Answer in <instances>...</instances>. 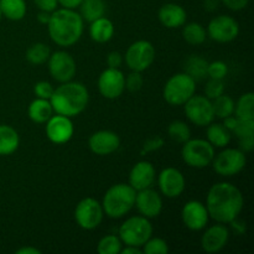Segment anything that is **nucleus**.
Segmentation results:
<instances>
[{
	"label": "nucleus",
	"mask_w": 254,
	"mask_h": 254,
	"mask_svg": "<svg viewBox=\"0 0 254 254\" xmlns=\"http://www.w3.org/2000/svg\"><path fill=\"white\" fill-rule=\"evenodd\" d=\"M205 205L210 218L217 223L228 225L240 217L245 207V197L233 184L217 183L208 190Z\"/></svg>",
	"instance_id": "obj_1"
},
{
	"label": "nucleus",
	"mask_w": 254,
	"mask_h": 254,
	"mask_svg": "<svg viewBox=\"0 0 254 254\" xmlns=\"http://www.w3.org/2000/svg\"><path fill=\"white\" fill-rule=\"evenodd\" d=\"M84 21L79 12L72 9H56L51 12L47 31L52 41L61 47L73 46L83 35Z\"/></svg>",
	"instance_id": "obj_2"
},
{
	"label": "nucleus",
	"mask_w": 254,
	"mask_h": 254,
	"mask_svg": "<svg viewBox=\"0 0 254 254\" xmlns=\"http://www.w3.org/2000/svg\"><path fill=\"white\" fill-rule=\"evenodd\" d=\"M50 102L55 113L73 118L79 116L88 106V89L81 82H64L55 88Z\"/></svg>",
	"instance_id": "obj_3"
},
{
	"label": "nucleus",
	"mask_w": 254,
	"mask_h": 254,
	"mask_svg": "<svg viewBox=\"0 0 254 254\" xmlns=\"http://www.w3.org/2000/svg\"><path fill=\"white\" fill-rule=\"evenodd\" d=\"M136 191L129 184H116L106 191L102 200L104 215L118 220L130 212L135 205Z\"/></svg>",
	"instance_id": "obj_4"
},
{
	"label": "nucleus",
	"mask_w": 254,
	"mask_h": 254,
	"mask_svg": "<svg viewBox=\"0 0 254 254\" xmlns=\"http://www.w3.org/2000/svg\"><path fill=\"white\" fill-rule=\"evenodd\" d=\"M196 92V82L185 72L176 73L166 81L163 97L170 106H184Z\"/></svg>",
	"instance_id": "obj_5"
},
{
	"label": "nucleus",
	"mask_w": 254,
	"mask_h": 254,
	"mask_svg": "<svg viewBox=\"0 0 254 254\" xmlns=\"http://www.w3.org/2000/svg\"><path fill=\"white\" fill-rule=\"evenodd\" d=\"M153 225L144 216H133L124 221L119 227V238L126 246L143 247L144 243L153 236Z\"/></svg>",
	"instance_id": "obj_6"
},
{
	"label": "nucleus",
	"mask_w": 254,
	"mask_h": 254,
	"mask_svg": "<svg viewBox=\"0 0 254 254\" xmlns=\"http://www.w3.org/2000/svg\"><path fill=\"white\" fill-rule=\"evenodd\" d=\"M181 158L190 168H207L215 158V148L206 139L190 138L183 144Z\"/></svg>",
	"instance_id": "obj_7"
},
{
	"label": "nucleus",
	"mask_w": 254,
	"mask_h": 254,
	"mask_svg": "<svg viewBox=\"0 0 254 254\" xmlns=\"http://www.w3.org/2000/svg\"><path fill=\"white\" fill-rule=\"evenodd\" d=\"M156 51L154 45L148 40H138L127 49L126 64L131 71L144 72L155 61Z\"/></svg>",
	"instance_id": "obj_8"
},
{
	"label": "nucleus",
	"mask_w": 254,
	"mask_h": 254,
	"mask_svg": "<svg viewBox=\"0 0 254 254\" xmlns=\"http://www.w3.org/2000/svg\"><path fill=\"white\" fill-rule=\"evenodd\" d=\"M246 164H247V158L245 151L241 149L226 148L213 158L211 165L220 176L231 178L240 174L246 168Z\"/></svg>",
	"instance_id": "obj_9"
},
{
	"label": "nucleus",
	"mask_w": 254,
	"mask_h": 254,
	"mask_svg": "<svg viewBox=\"0 0 254 254\" xmlns=\"http://www.w3.org/2000/svg\"><path fill=\"white\" fill-rule=\"evenodd\" d=\"M103 217L102 203L93 197L82 198L74 208V220L82 230H96L102 223Z\"/></svg>",
	"instance_id": "obj_10"
},
{
	"label": "nucleus",
	"mask_w": 254,
	"mask_h": 254,
	"mask_svg": "<svg viewBox=\"0 0 254 254\" xmlns=\"http://www.w3.org/2000/svg\"><path fill=\"white\" fill-rule=\"evenodd\" d=\"M185 116L196 127H207L215 121V113L212 108V101L206 96L193 94L184 104Z\"/></svg>",
	"instance_id": "obj_11"
},
{
	"label": "nucleus",
	"mask_w": 254,
	"mask_h": 254,
	"mask_svg": "<svg viewBox=\"0 0 254 254\" xmlns=\"http://www.w3.org/2000/svg\"><path fill=\"white\" fill-rule=\"evenodd\" d=\"M49 72L52 78L59 83H64L76 76L77 66L73 57L66 51H55L47 60Z\"/></svg>",
	"instance_id": "obj_12"
},
{
	"label": "nucleus",
	"mask_w": 254,
	"mask_h": 254,
	"mask_svg": "<svg viewBox=\"0 0 254 254\" xmlns=\"http://www.w3.org/2000/svg\"><path fill=\"white\" fill-rule=\"evenodd\" d=\"M207 36L220 44H227L237 39L240 34V24L230 15H218L208 24Z\"/></svg>",
	"instance_id": "obj_13"
},
{
	"label": "nucleus",
	"mask_w": 254,
	"mask_h": 254,
	"mask_svg": "<svg viewBox=\"0 0 254 254\" xmlns=\"http://www.w3.org/2000/svg\"><path fill=\"white\" fill-rule=\"evenodd\" d=\"M98 91L106 99H117L126 91V76L119 68H106L98 77Z\"/></svg>",
	"instance_id": "obj_14"
},
{
	"label": "nucleus",
	"mask_w": 254,
	"mask_h": 254,
	"mask_svg": "<svg viewBox=\"0 0 254 254\" xmlns=\"http://www.w3.org/2000/svg\"><path fill=\"white\" fill-rule=\"evenodd\" d=\"M45 124L47 139L57 145L68 143L74 134V126L68 117L55 113Z\"/></svg>",
	"instance_id": "obj_15"
},
{
	"label": "nucleus",
	"mask_w": 254,
	"mask_h": 254,
	"mask_svg": "<svg viewBox=\"0 0 254 254\" xmlns=\"http://www.w3.org/2000/svg\"><path fill=\"white\" fill-rule=\"evenodd\" d=\"M158 185L161 195L168 198H178L185 191V176L179 169L165 168L159 174Z\"/></svg>",
	"instance_id": "obj_16"
},
{
	"label": "nucleus",
	"mask_w": 254,
	"mask_h": 254,
	"mask_svg": "<svg viewBox=\"0 0 254 254\" xmlns=\"http://www.w3.org/2000/svg\"><path fill=\"white\" fill-rule=\"evenodd\" d=\"M181 220L186 228L196 232L207 227L210 216L205 203L197 200H191L186 202L181 210Z\"/></svg>",
	"instance_id": "obj_17"
},
{
	"label": "nucleus",
	"mask_w": 254,
	"mask_h": 254,
	"mask_svg": "<svg viewBox=\"0 0 254 254\" xmlns=\"http://www.w3.org/2000/svg\"><path fill=\"white\" fill-rule=\"evenodd\" d=\"M140 216L149 218H155L163 211V198L158 191L153 190L151 188L144 189V190L136 191L135 205Z\"/></svg>",
	"instance_id": "obj_18"
},
{
	"label": "nucleus",
	"mask_w": 254,
	"mask_h": 254,
	"mask_svg": "<svg viewBox=\"0 0 254 254\" xmlns=\"http://www.w3.org/2000/svg\"><path fill=\"white\" fill-rule=\"evenodd\" d=\"M89 150L99 156L111 155L121 146V138L116 131L98 130L88 139Z\"/></svg>",
	"instance_id": "obj_19"
},
{
	"label": "nucleus",
	"mask_w": 254,
	"mask_h": 254,
	"mask_svg": "<svg viewBox=\"0 0 254 254\" xmlns=\"http://www.w3.org/2000/svg\"><path fill=\"white\" fill-rule=\"evenodd\" d=\"M230 230L223 223H217L206 228L201 236V248L206 253H217L222 251L230 240Z\"/></svg>",
	"instance_id": "obj_20"
},
{
	"label": "nucleus",
	"mask_w": 254,
	"mask_h": 254,
	"mask_svg": "<svg viewBox=\"0 0 254 254\" xmlns=\"http://www.w3.org/2000/svg\"><path fill=\"white\" fill-rule=\"evenodd\" d=\"M156 179L155 166L150 161L141 160L131 168L129 173V185L135 191L149 189L154 185Z\"/></svg>",
	"instance_id": "obj_21"
},
{
	"label": "nucleus",
	"mask_w": 254,
	"mask_h": 254,
	"mask_svg": "<svg viewBox=\"0 0 254 254\" xmlns=\"http://www.w3.org/2000/svg\"><path fill=\"white\" fill-rule=\"evenodd\" d=\"M158 17L161 25L166 29H179L185 25L188 20V12L181 5L168 2L159 9Z\"/></svg>",
	"instance_id": "obj_22"
},
{
	"label": "nucleus",
	"mask_w": 254,
	"mask_h": 254,
	"mask_svg": "<svg viewBox=\"0 0 254 254\" xmlns=\"http://www.w3.org/2000/svg\"><path fill=\"white\" fill-rule=\"evenodd\" d=\"M89 36L94 42L98 44H106L111 41L114 36V24L106 16L96 19L94 21L89 22Z\"/></svg>",
	"instance_id": "obj_23"
},
{
	"label": "nucleus",
	"mask_w": 254,
	"mask_h": 254,
	"mask_svg": "<svg viewBox=\"0 0 254 254\" xmlns=\"http://www.w3.org/2000/svg\"><path fill=\"white\" fill-rule=\"evenodd\" d=\"M55 114L49 99L35 98L27 107V116L34 123L45 124Z\"/></svg>",
	"instance_id": "obj_24"
},
{
	"label": "nucleus",
	"mask_w": 254,
	"mask_h": 254,
	"mask_svg": "<svg viewBox=\"0 0 254 254\" xmlns=\"http://www.w3.org/2000/svg\"><path fill=\"white\" fill-rule=\"evenodd\" d=\"M20 145V136L16 129L6 124H0V156L14 154Z\"/></svg>",
	"instance_id": "obj_25"
},
{
	"label": "nucleus",
	"mask_w": 254,
	"mask_h": 254,
	"mask_svg": "<svg viewBox=\"0 0 254 254\" xmlns=\"http://www.w3.org/2000/svg\"><path fill=\"white\" fill-rule=\"evenodd\" d=\"M240 141V149L251 153L254 149V121H238L237 127L232 131Z\"/></svg>",
	"instance_id": "obj_26"
},
{
	"label": "nucleus",
	"mask_w": 254,
	"mask_h": 254,
	"mask_svg": "<svg viewBox=\"0 0 254 254\" xmlns=\"http://www.w3.org/2000/svg\"><path fill=\"white\" fill-rule=\"evenodd\" d=\"M206 140L213 148H226L232 140V133L222 123H211L207 126Z\"/></svg>",
	"instance_id": "obj_27"
},
{
	"label": "nucleus",
	"mask_w": 254,
	"mask_h": 254,
	"mask_svg": "<svg viewBox=\"0 0 254 254\" xmlns=\"http://www.w3.org/2000/svg\"><path fill=\"white\" fill-rule=\"evenodd\" d=\"M208 62L205 59L197 55H191L185 60L184 64V72L191 77L195 82L202 81L207 77Z\"/></svg>",
	"instance_id": "obj_28"
},
{
	"label": "nucleus",
	"mask_w": 254,
	"mask_h": 254,
	"mask_svg": "<svg viewBox=\"0 0 254 254\" xmlns=\"http://www.w3.org/2000/svg\"><path fill=\"white\" fill-rule=\"evenodd\" d=\"M1 15L11 21H20L25 17L27 11L25 0H0Z\"/></svg>",
	"instance_id": "obj_29"
},
{
	"label": "nucleus",
	"mask_w": 254,
	"mask_h": 254,
	"mask_svg": "<svg viewBox=\"0 0 254 254\" xmlns=\"http://www.w3.org/2000/svg\"><path fill=\"white\" fill-rule=\"evenodd\" d=\"M79 15L83 21L92 22L106 14V4L103 0H82L79 5Z\"/></svg>",
	"instance_id": "obj_30"
},
{
	"label": "nucleus",
	"mask_w": 254,
	"mask_h": 254,
	"mask_svg": "<svg viewBox=\"0 0 254 254\" xmlns=\"http://www.w3.org/2000/svg\"><path fill=\"white\" fill-rule=\"evenodd\" d=\"M235 116L240 121H254V93L242 94L235 104Z\"/></svg>",
	"instance_id": "obj_31"
},
{
	"label": "nucleus",
	"mask_w": 254,
	"mask_h": 254,
	"mask_svg": "<svg viewBox=\"0 0 254 254\" xmlns=\"http://www.w3.org/2000/svg\"><path fill=\"white\" fill-rule=\"evenodd\" d=\"M183 37L192 46L203 44L207 39V31L200 22H189L183 27Z\"/></svg>",
	"instance_id": "obj_32"
},
{
	"label": "nucleus",
	"mask_w": 254,
	"mask_h": 254,
	"mask_svg": "<svg viewBox=\"0 0 254 254\" xmlns=\"http://www.w3.org/2000/svg\"><path fill=\"white\" fill-rule=\"evenodd\" d=\"M51 51H50L49 46L42 42H36V44H32L29 49L26 50V57L27 62L35 66H40V64H46L47 60H49Z\"/></svg>",
	"instance_id": "obj_33"
},
{
	"label": "nucleus",
	"mask_w": 254,
	"mask_h": 254,
	"mask_svg": "<svg viewBox=\"0 0 254 254\" xmlns=\"http://www.w3.org/2000/svg\"><path fill=\"white\" fill-rule=\"evenodd\" d=\"M235 104L236 102L233 101L232 97L227 96V94H221L220 97L215 98L212 101V108L215 117L223 119L228 116L235 114Z\"/></svg>",
	"instance_id": "obj_34"
},
{
	"label": "nucleus",
	"mask_w": 254,
	"mask_h": 254,
	"mask_svg": "<svg viewBox=\"0 0 254 254\" xmlns=\"http://www.w3.org/2000/svg\"><path fill=\"white\" fill-rule=\"evenodd\" d=\"M168 135L171 140L184 144L191 138V129L185 122L174 121L169 124Z\"/></svg>",
	"instance_id": "obj_35"
},
{
	"label": "nucleus",
	"mask_w": 254,
	"mask_h": 254,
	"mask_svg": "<svg viewBox=\"0 0 254 254\" xmlns=\"http://www.w3.org/2000/svg\"><path fill=\"white\" fill-rule=\"evenodd\" d=\"M123 248V242L119 236L108 235L99 240L97 245V252L99 254H119Z\"/></svg>",
	"instance_id": "obj_36"
},
{
	"label": "nucleus",
	"mask_w": 254,
	"mask_h": 254,
	"mask_svg": "<svg viewBox=\"0 0 254 254\" xmlns=\"http://www.w3.org/2000/svg\"><path fill=\"white\" fill-rule=\"evenodd\" d=\"M141 251L145 254H168L169 248L168 242L160 237H153L151 236L148 241L143 245Z\"/></svg>",
	"instance_id": "obj_37"
},
{
	"label": "nucleus",
	"mask_w": 254,
	"mask_h": 254,
	"mask_svg": "<svg viewBox=\"0 0 254 254\" xmlns=\"http://www.w3.org/2000/svg\"><path fill=\"white\" fill-rule=\"evenodd\" d=\"M225 93V82L223 79L210 78L205 86V96L213 101L215 98Z\"/></svg>",
	"instance_id": "obj_38"
},
{
	"label": "nucleus",
	"mask_w": 254,
	"mask_h": 254,
	"mask_svg": "<svg viewBox=\"0 0 254 254\" xmlns=\"http://www.w3.org/2000/svg\"><path fill=\"white\" fill-rule=\"evenodd\" d=\"M228 73V66L223 61L210 62L207 66V77L215 79H225Z\"/></svg>",
	"instance_id": "obj_39"
},
{
	"label": "nucleus",
	"mask_w": 254,
	"mask_h": 254,
	"mask_svg": "<svg viewBox=\"0 0 254 254\" xmlns=\"http://www.w3.org/2000/svg\"><path fill=\"white\" fill-rule=\"evenodd\" d=\"M144 84V77L141 76V72L131 71L128 76L126 77V89L129 92H138L140 91Z\"/></svg>",
	"instance_id": "obj_40"
},
{
	"label": "nucleus",
	"mask_w": 254,
	"mask_h": 254,
	"mask_svg": "<svg viewBox=\"0 0 254 254\" xmlns=\"http://www.w3.org/2000/svg\"><path fill=\"white\" fill-rule=\"evenodd\" d=\"M54 91H55L54 86L47 81H40L34 86V93L35 96H36V98L49 99L50 101Z\"/></svg>",
	"instance_id": "obj_41"
},
{
	"label": "nucleus",
	"mask_w": 254,
	"mask_h": 254,
	"mask_svg": "<svg viewBox=\"0 0 254 254\" xmlns=\"http://www.w3.org/2000/svg\"><path fill=\"white\" fill-rule=\"evenodd\" d=\"M164 145V139L161 136H153V138H149L144 141L143 144V150L141 154L144 153H151V151H156Z\"/></svg>",
	"instance_id": "obj_42"
},
{
	"label": "nucleus",
	"mask_w": 254,
	"mask_h": 254,
	"mask_svg": "<svg viewBox=\"0 0 254 254\" xmlns=\"http://www.w3.org/2000/svg\"><path fill=\"white\" fill-rule=\"evenodd\" d=\"M34 2L37 9L47 12L55 11L59 6V0H34Z\"/></svg>",
	"instance_id": "obj_43"
},
{
	"label": "nucleus",
	"mask_w": 254,
	"mask_h": 254,
	"mask_svg": "<svg viewBox=\"0 0 254 254\" xmlns=\"http://www.w3.org/2000/svg\"><path fill=\"white\" fill-rule=\"evenodd\" d=\"M221 2L232 11H241L247 7L250 0H221Z\"/></svg>",
	"instance_id": "obj_44"
},
{
	"label": "nucleus",
	"mask_w": 254,
	"mask_h": 254,
	"mask_svg": "<svg viewBox=\"0 0 254 254\" xmlns=\"http://www.w3.org/2000/svg\"><path fill=\"white\" fill-rule=\"evenodd\" d=\"M123 64V55L118 51H112L109 52L107 56V64L111 68H119Z\"/></svg>",
	"instance_id": "obj_45"
},
{
	"label": "nucleus",
	"mask_w": 254,
	"mask_h": 254,
	"mask_svg": "<svg viewBox=\"0 0 254 254\" xmlns=\"http://www.w3.org/2000/svg\"><path fill=\"white\" fill-rule=\"evenodd\" d=\"M228 225H231V227L233 228V231H235L237 235H242V233L246 232V222H243L242 220H240V217L235 218L233 221H231Z\"/></svg>",
	"instance_id": "obj_46"
},
{
	"label": "nucleus",
	"mask_w": 254,
	"mask_h": 254,
	"mask_svg": "<svg viewBox=\"0 0 254 254\" xmlns=\"http://www.w3.org/2000/svg\"><path fill=\"white\" fill-rule=\"evenodd\" d=\"M222 121H223V123H222L223 126H225L226 128H227L228 130L232 133V131L235 130L236 127H237L238 121H240V119H238L235 114H232V116H228V117H226V118H223Z\"/></svg>",
	"instance_id": "obj_47"
},
{
	"label": "nucleus",
	"mask_w": 254,
	"mask_h": 254,
	"mask_svg": "<svg viewBox=\"0 0 254 254\" xmlns=\"http://www.w3.org/2000/svg\"><path fill=\"white\" fill-rule=\"evenodd\" d=\"M82 0H59V5H61L64 9L76 10L81 5Z\"/></svg>",
	"instance_id": "obj_48"
},
{
	"label": "nucleus",
	"mask_w": 254,
	"mask_h": 254,
	"mask_svg": "<svg viewBox=\"0 0 254 254\" xmlns=\"http://www.w3.org/2000/svg\"><path fill=\"white\" fill-rule=\"evenodd\" d=\"M16 254H41V251L32 246H26V247H21L15 252Z\"/></svg>",
	"instance_id": "obj_49"
},
{
	"label": "nucleus",
	"mask_w": 254,
	"mask_h": 254,
	"mask_svg": "<svg viewBox=\"0 0 254 254\" xmlns=\"http://www.w3.org/2000/svg\"><path fill=\"white\" fill-rule=\"evenodd\" d=\"M143 251H141L140 247H135V246H126L124 248H122L121 253L119 254H141Z\"/></svg>",
	"instance_id": "obj_50"
},
{
	"label": "nucleus",
	"mask_w": 254,
	"mask_h": 254,
	"mask_svg": "<svg viewBox=\"0 0 254 254\" xmlns=\"http://www.w3.org/2000/svg\"><path fill=\"white\" fill-rule=\"evenodd\" d=\"M50 16H51V12L41 11V10H40V12L37 14L36 19H37V21L40 22V24L47 25V22H49V20H50Z\"/></svg>",
	"instance_id": "obj_51"
},
{
	"label": "nucleus",
	"mask_w": 254,
	"mask_h": 254,
	"mask_svg": "<svg viewBox=\"0 0 254 254\" xmlns=\"http://www.w3.org/2000/svg\"><path fill=\"white\" fill-rule=\"evenodd\" d=\"M213 2H210V0H206L205 1V7L207 10H210V11H212V10H216L218 6V1L217 0H212Z\"/></svg>",
	"instance_id": "obj_52"
},
{
	"label": "nucleus",
	"mask_w": 254,
	"mask_h": 254,
	"mask_svg": "<svg viewBox=\"0 0 254 254\" xmlns=\"http://www.w3.org/2000/svg\"><path fill=\"white\" fill-rule=\"evenodd\" d=\"M2 17V15H1V10H0V19H1Z\"/></svg>",
	"instance_id": "obj_53"
}]
</instances>
